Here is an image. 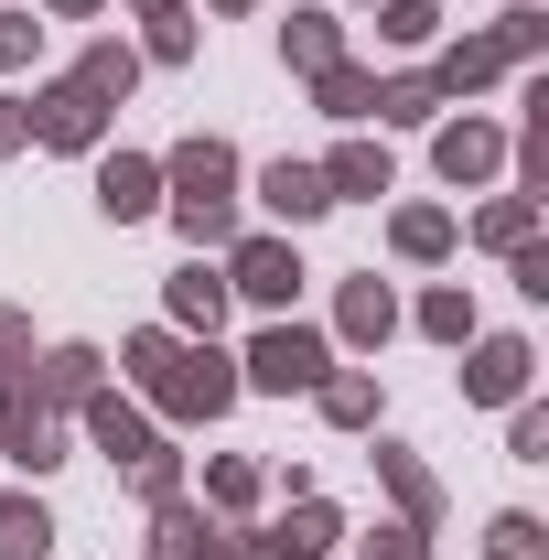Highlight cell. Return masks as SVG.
Masks as SVG:
<instances>
[{
    "label": "cell",
    "mask_w": 549,
    "mask_h": 560,
    "mask_svg": "<svg viewBox=\"0 0 549 560\" xmlns=\"http://www.w3.org/2000/svg\"><path fill=\"white\" fill-rule=\"evenodd\" d=\"M22 140H33V119H22V97H0V162H11Z\"/></svg>",
    "instance_id": "38"
},
{
    "label": "cell",
    "mask_w": 549,
    "mask_h": 560,
    "mask_svg": "<svg viewBox=\"0 0 549 560\" xmlns=\"http://www.w3.org/2000/svg\"><path fill=\"white\" fill-rule=\"evenodd\" d=\"M206 506L215 517H248V506H259V464H248V453H215L206 464Z\"/></svg>",
    "instance_id": "27"
},
{
    "label": "cell",
    "mask_w": 549,
    "mask_h": 560,
    "mask_svg": "<svg viewBox=\"0 0 549 560\" xmlns=\"http://www.w3.org/2000/svg\"><path fill=\"white\" fill-rule=\"evenodd\" d=\"M206 11H259V0H206Z\"/></svg>",
    "instance_id": "41"
},
{
    "label": "cell",
    "mask_w": 549,
    "mask_h": 560,
    "mask_svg": "<svg viewBox=\"0 0 549 560\" xmlns=\"http://www.w3.org/2000/svg\"><path fill=\"white\" fill-rule=\"evenodd\" d=\"M66 410H44V399H33V388H11V399H0V464H22V475H55V464H66Z\"/></svg>",
    "instance_id": "6"
},
{
    "label": "cell",
    "mask_w": 549,
    "mask_h": 560,
    "mask_svg": "<svg viewBox=\"0 0 549 560\" xmlns=\"http://www.w3.org/2000/svg\"><path fill=\"white\" fill-rule=\"evenodd\" d=\"M75 86H86V97H108V108H119V97H130V86H140V44H119V33H97V44H86V55H75Z\"/></svg>",
    "instance_id": "21"
},
{
    "label": "cell",
    "mask_w": 549,
    "mask_h": 560,
    "mask_svg": "<svg viewBox=\"0 0 549 560\" xmlns=\"http://www.w3.org/2000/svg\"><path fill=\"white\" fill-rule=\"evenodd\" d=\"M44 550H55L44 495H0V560H44Z\"/></svg>",
    "instance_id": "24"
},
{
    "label": "cell",
    "mask_w": 549,
    "mask_h": 560,
    "mask_svg": "<svg viewBox=\"0 0 549 560\" xmlns=\"http://www.w3.org/2000/svg\"><path fill=\"white\" fill-rule=\"evenodd\" d=\"M291 291H302V248L291 237H226V302L291 313Z\"/></svg>",
    "instance_id": "4"
},
{
    "label": "cell",
    "mask_w": 549,
    "mask_h": 560,
    "mask_svg": "<svg viewBox=\"0 0 549 560\" xmlns=\"http://www.w3.org/2000/svg\"><path fill=\"white\" fill-rule=\"evenodd\" d=\"M410 324L431 335V346H475V291H464V280H431V291L410 302Z\"/></svg>",
    "instance_id": "22"
},
{
    "label": "cell",
    "mask_w": 549,
    "mask_h": 560,
    "mask_svg": "<svg viewBox=\"0 0 549 560\" xmlns=\"http://www.w3.org/2000/svg\"><path fill=\"white\" fill-rule=\"evenodd\" d=\"M313 173H324L335 206H377V195H388V140H335Z\"/></svg>",
    "instance_id": "12"
},
{
    "label": "cell",
    "mask_w": 549,
    "mask_h": 560,
    "mask_svg": "<svg viewBox=\"0 0 549 560\" xmlns=\"http://www.w3.org/2000/svg\"><path fill=\"white\" fill-rule=\"evenodd\" d=\"M366 119H377V130H431V119H442V97H431V75H377Z\"/></svg>",
    "instance_id": "23"
},
{
    "label": "cell",
    "mask_w": 549,
    "mask_h": 560,
    "mask_svg": "<svg viewBox=\"0 0 549 560\" xmlns=\"http://www.w3.org/2000/svg\"><path fill=\"white\" fill-rule=\"evenodd\" d=\"M313 410L335 420V431H377V377L366 366H324L313 377Z\"/></svg>",
    "instance_id": "19"
},
{
    "label": "cell",
    "mask_w": 549,
    "mask_h": 560,
    "mask_svg": "<svg viewBox=\"0 0 549 560\" xmlns=\"http://www.w3.org/2000/svg\"><path fill=\"white\" fill-rule=\"evenodd\" d=\"M377 486L399 495V517H410V528H442V486H431V464H420L410 442H377Z\"/></svg>",
    "instance_id": "17"
},
{
    "label": "cell",
    "mask_w": 549,
    "mask_h": 560,
    "mask_svg": "<svg viewBox=\"0 0 549 560\" xmlns=\"http://www.w3.org/2000/svg\"><path fill=\"white\" fill-rule=\"evenodd\" d=\"M324 366H335V346H324L313 324H259L248 355H237V388H259V399H313Z\"/></svg>",
    "instance_id": "3"
},
{
    "label": "cell",
    "mask_w": 549,
    "mask_h": 560,
    "mask_svg": "<svg viewBox=\"0 0 549 560\" xmlns=\"http://www.w3.org/2000/svg\"><path fill=\"white\" fill-rule=\"evenodd\" d=\"M22 388H33L44 410H75L86 388H108V355H97V346H55L44 366H33V377H22Z\"/></svg>",
    "instance_id": "15"
},
{
    "label": "cell",
    "mask_w": 549,
    "mask_h": 560,
    "mask_svg": "<svg viewBox=\"0 0 549 560\" xmlns=\"http://www.w3.org/2000/svg\"><path fill=\"white\" fill-rule=\"evenodd\" d=\"M495 55H506V66H539V55H549V11H539V0H517V11L495 22Z\"/></svg>",
    "instance_id": "29"
},
{
    "label": "cell",
    "mask_w": 549,
    "mask_h": 560,
    "mask_svg": "<svg viewBox=\"0 0 549 560\" xmlns=\"http://www.w3.org/2000/svg\"><path fill=\"white\" fill-rule=\"evenodd\" d=\"M130 495H140V506H162V495H184V453H173V442H151V453L130 464Z\"/></svg>",
    "instance_id": "32"
},
{
    "label": "cell",
    "mask_w": 549,
    "mask_h": 560,
    "mask_svg": "<svg viewBox=\"0 0 549 560\" xmlns=\"http://www.w3.org/2000/svg\"><path fill=\"white\" fill-rule=\"evenodd\" d=\"M355 560H431V528H410V517H399V528H366Z\"/></svg>",
    "instance_id": "35"
},
{
    "label": "cell",
    "mask_w": 549,
    "mask_h": 560,
    "mask_svg": "<svg viewBox=\"0 0 549 560\" xmlns=\"http://www.w3.org/2000/svg\"><path fill=\"white\" fill-rule=\"evenodd\" d=\"M453 237H464V226H453V206H399V215H388V248H399L410 270L453 259Z\"/></svg>",
    "instance_id": "18"
},
{
    "label": "cell",
    "mask_w": 549,
    "mask_h": 560,
    "mask_svg": "<svg viewBox=\"0 0 549 560\" xmlns=\"http://www.w3.org/2000/svg\"><path fill=\"white\" fill-rule=\"evenodd\" d=\"M335 55H344V22H335V11H291V22H280V66H291V75H324Z\"/></svg>",
    "instance_id": "20"
},
{
    "label": "cell",
    "mask_w": 549,
    "mask_h": 560,
    "mask_svg": "<svg viewBox=\"0 0 549 560\" xmlns=\"http://www.w3.org/2000/svg\"><path fill=\"white\" fill-rule=\"evenodd\" d=\"M431 173H442L453 195H464V184H495V173H506V130L475 119V108H464V119H442V130H431Z\"/></svg>",
    "instance_id": "7"
},
{
    "label": "cell",
    "mask_w": 549,
    "mask_h": 560,
    "mask_svg": "<svg viewBox=\"0 0 549 560\" xmlns=\"http://www.w3.org/2000/svg\"><path fill=\"white\" fill-rule=\"evenodd\" d=\"M366 97H377V75L355 66V55H335V66L313 75V108H324V119H366Z\"/></svg>",
    "instance_id": "26"
},
{
    "label": "cell",
    "mask_w": 549,
    "mask_h": 560,
    "mask_svg": "<svg viewBox=\"0 0 549 560\" xmlns=\"http://www.w3.org/2000/svg\"><path fill=\"white\" fill-rule=\"evenodd\" d=\"M484 560H549V528L528 517V506H506V517L484 528Z\"/></svg>",
    "instance_id": "30"
},
{
    "label": "cell",
    "mask_w": 549,
    "mask_h": 560,
    "mask_svg": "<svg viewBox=\"0 0 549 560\" xmlns=\"http://www.w3.org/2000/svg\"><path fill=\"white\" fill-rule=\"evenodd\" d=\"M335 335H344V346H388V335H399V291H388L377 270L344 280V291H335Z\"/></svg>",
    "instance_id": "14"
},
{
    "label": "cell",
    "mask_w": 549,
    "mask_h": 560,
    "mask_svg": "<svg viewBox=\"0 0 549 560\" xmlns=\"http://www.w3.org/2000/svg\"><path fill=\"white\" fill-rule=\"evenodd\" d=\"M366 11H377V0H366Z\"/></svg>",
    "instance_id": "42"
},
{
    "label": "cell",
    "mask_w": 549,
    "mask_h": 560,
    "mask_svg": "<svg viewBox=\"0 0 549 560\" xmlns=\"http://www.w3.org/2000/svg\"><path fill=\"white\" fill-rule=\"evenodd\" d=\"M33 44H44V22H33L22 0H0V75H22V66H33Z\"/></svg>",
    "instance_id": "33"
},
{
    "label": "cell",
    "mask_w": 549,
    "mask_h": 560,
    "mask_svg": "<svg viewBox=\"0 0 549 560\" xmlns=\"http://www.w3.org/2000/svg\"><path fill=\"white\" fill-rule=\"evenodd\" d=\"M506 270H517L528 302H549V248H539V237H528V248H506Z\"/></svg>",
    "instance_id": "36"
},
{
    "label": "cell",
    "mask_w": 549,
    "mask_h": 560,
    "mask_svg": "<svg viewBox=\"0 0 549 560\" xmlns=\"http://www.w3.org/2000/svg\"><path fill=\"white\" fill-rule=\"evenodd\" d=\"M162 215H173L195 248H226V237H237V151H226L215 130L162 151Z\"/></svg>",
    "instance_id": "2"
},
{
    "label": "cell",
    "mask_w": 549,
    "mask_h": 560,
    "mask_svg": "<svg viewBox=\"0 0 549 560\" xmlns=\"http://www.w3.org/2000/svg\"><path fill=\"white\" fill-rule=\"evenodd\" d=\"M248 560H313L302 539H280V528H248Z\"/></svg>",
    "instance_id": "37"
},
{
    "label": "cell",
    "mask_w": 549,
    "mask_h": 560,
    "mask_svg": "<svg viewBox=\"0 0 549 560\" xmlns=\"http://www.w3.org/2000/svg\"><path fill=\"white\" fill-rule=\"evenodd\" d=\"M442 33V0H377V44H399V55H420Z\"/></svg>",
    "instance_id": "28"
},
{
    "label": "cell",
    "mask_w": 549,
    "mask_h": 560,
    "mask_svg": "<svg viewBox=\"0 0 549 560\" xmlns=\"http://www.w3.org/2000/svg\"><path fill=\"white\" fill-rule=\"evenodd\" d=\"M259 206H270L280 226H313V215H335V195H324V173H313V162H291V151H280L270 173H259Z\"/></svg>",
    "instance_id": "16"
},
{
    "label": "cell",
    "mask_w": 549,
    "mask_h": 560,
    "mask_svg": "<svg viewBox=\"0 0 549 560\" xmlns=\"http://www.w3.org/2000/svg\"><path fill=\"white\" fill-rule=\"evenodd\" d=\"M506 410H517L506 420V453H517V464H549V410L539 399H506Z\"/></svg>",
    "instance_id": "34"
},
{
    "label": "cell",
    "mask_w": 549,
    "mask_h": 560,
    "mask_svg": "<svg viewBox=\"0 0 549 560\" xmlns=\"http://www.w3.org/2000/svg\"><path fill=\"white\" fill-rule=\"evenodd\" d=\"M420 75H431V97H484L506 75V55H495V33H464V44H442Z\"/></svg>",
    "instance_id": "13"
},
{
    "label": "cell",
    "mask_w": 549,
    "mask_h": 560,
    "mask_svg": "<svg viewBox=\"0 0 549 560\" xmlns=\"http://www.w3.org/2000/svg\"><path fill=\"white\" fill-rule=\"evenodd\" d=\"M280 539H302V550L324 560V550H335V539H344V517H335V506H324V495H291V517H280Z\"/></svg>",
    "instance_id": "31"
},
{
    "label": "cell",
    "mask_w": 549,
    "mask_h": 560,
    "mask_svg": "<svg viewBox=\"0 0 549 560\" xmlns=\"http://www.w3.org/2000/svg\"><path fill=\"white\" fill-rule=\"evenodd\" d=\"M97 215H108V226L162 215V162H151V151H97Z\"/></svg>",
    "instance_id": "9"
},
{
    "label": "cell",
    "mask_w": 549,
    "mask_h": 560,
    "mask_svg": "<svg viewBox=\"0 0 549 560\" xmlns=\"http://www.w3.org/2000/svg\"><path fill=\"white\" fill-rule=\"evenodd\" d=\"M528 377H539V355H528V335H475V346H464V399H484V410L528 399Z\"/></svg>",
    "instance_id": "8"
},
{
    "label": "cell",
    "mask_w": 549,
    "mask_h": 560,
    "mask_svg": "<svg viewBox=\"0 0 549 560\" xmlns=\"http://www.w3.org/2000/svg\"><path fill=\"white\" fill-rule=\"evenodd\" d=\"M75 431H86V442H97L108 464H140V453L162 442V431H151V420L119 399V388H86V399H75Z\"/></svg>",
    "instance_id": "10"
},
{
    "label": "cell",
    "mask_w": 549,
    "mask_h": 560,
    "mask_svg": "<svg viewBox=\"0 0 549 560\" xmlns=\"http://www.w3.org/2000/svg\"><path fill=\"white\" fill-rule=\"evenodd\" d=\"M44 11H55V22H86V11H108V0H44Z\"/></svg>",
    "instance_id": "40"
},
{
    "label": "cell",
    "mask_w": 549,
    "mask_h": 560,
    "mask_svg": "<svg viewBox=\"0 0 549 560\" xmlns=\"http://www.w3.org/2000/svg\"><path fill=\"white\" fill-rule=\"evenodd\" d=\"M119 366H130V388L151 399V410H173V420H226L237 410V366L215 355V335H173V324H151V335H130L119 346Z\"/></svg>",
    "instance_id": "1"
},
{
    "label": "cell",
    "mask_w": 549,
    "mask_h": 560,
    "mask_svg": "<svg viewBox=\"0 0 549 560\" xmlns=\"http://www.w3.org/2000/svg\"><path fill=\"white\" fill-rule=\"evenodd\" d=\"M528 237H539V195H495V206L475 215V248H495V259L528 248Z\"/></svg>",
    "instance_id": "25"
},
{
    "label": "cell",
    "mask_w": 549,
    "mask_h": 560,
    "mask_svg": "<svg viewBox=\"0 0 549 560\" xmlns=\"http://www.w3.org/2000/svg\"><path fill=\"white\" fill-rule=\"evenodd\" d=\"M140 22H184V0H130Z\"/></svg>",
    "instance_id": "39"
},
{
    "label": "cell",
    "mask_w": 549,
    "mask_h": 560,
    "mask_svg": "<svg viewBox=\"0 0 549 560\" xmlns=\"http://www.w3.org/2000/svg\"><path fill=\"white\" fill-rule=\"evenodd\" d=\"M22 119H33L44 151H97V140H108V97H86L75 75H55L44 97H22Z\"/></svg>",
    "instance_id": "5"
},
{
    "label": "cell",
    "mask_w": 549,
    "mask_h": 560,
    "mask_svg": "<svg viewBox=\"0 0 549 560\" xmlns=\"http://www.w3.org/2000/svg\"><path fill=\"white\" fill-rule=\"evenodd\" d=\"M162 313H173V335H215L226 324V270L215 259H184V270L162 280Z\"/></svg>",
    "instance_id": "11"
}]
</instances>
